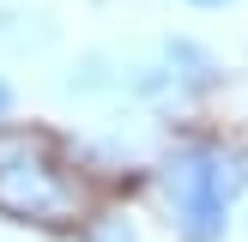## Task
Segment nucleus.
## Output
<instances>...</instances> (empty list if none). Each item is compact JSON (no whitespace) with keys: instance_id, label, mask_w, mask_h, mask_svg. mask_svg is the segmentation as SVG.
<instances>
[{"instance_id":"obj_1","label":"nucleus","mask_w":248,"mask_h":242,"mask_svg":"<svg viewBox=\"0 0 248 242\" xmlns=\"http://www.w3.org/2000/svg\"><path fill=\"white\" fill-rule=\"evenodd\" d=\"M0 218L18 230H85L91 182L79 176V145L48 127H0Z\"/></svg>"},{"instance_id":"obj_2","label":"nucleus","mask_w":248,"mask_h":242,"mask_svg":"<svg viewBox=\"0 0 248 242\" xmlns=\"http://www.w3.org/2000/svg\"><path fill=\"white\" fill-rule=\"evenodd\" d=\"M248 194V151L218 133H188L157 157V200L176 242H224Z\"/></svg>"},{"instance_id":"obj_3","label":"nucleus","mask_w":248,"mask_h":242,"mask_svg":"<svg viewBox=\"0 0 248 242\" xmlns=\"http://www.w3.org/2000/svg\"><path fill=\"white\" fill-rule=\"evenodd\" d=\"M157 55H164L170 79H176V97H212L218 85H224V60L206 43H194V36H164Z\"/></svg>"},{"instance_id":"obj_4","label":"nucleus","mask_w":248,"mask_h":242,"mask_svg":"<svg viewBox=\"0 0 248 242\" xmlns=\"http://www.w3.org/2000/svg\"><path fill=\"white\" fill-rule=\"evenodd\" d=\"M55 43H61L55 12H36V6H24V0H0V55L6 60L48 55Z\"/></svg>"},{"instance_id":"obj_5","label":"nucleus","mask_w":248,"mask_h":242,"mask_svg":"<svg viewBox=\"0 0 248 242\" xmlns=\"http://www.w3.org/2000/svg\"><path fill=\"white\" fill-rule=\"evenodd\" d=\"M61 97H79V103H103V97H121V55L115 48H85V55L67 60L61 73Z\"/></svg>"},{"instance_id":"obj_6","label":"nucleus","mask_w":248,"mask_h":242,"mask_svg":"<svg viewBox=\"0 0 248 242\" xmlns=\"http://www.w3.org/2000/svg\"><path fill=\"white\" fill-rule=\"evenodd\" d=\"M79 242H145L133 212H91V224L79 230Z\"/></svg>"},{"instance_id":"obj_7","label":"nucleus","mask_w":248,"mask_h":242,"mask_svg":"<svg viewBox=\"0 0 248 242\" xmlns=\"http://www.w3.org/2000/svg\"><path fill=\"white\" fill-rule=\"evenodd\" d=\"M12 109H18V85H12L6 73H0V127L12 121Z\"/></svg>"},{"instance_id":"obj_8","label":"nucleus","mask_w":248,"mask_h":242,"mask_svg":"<svg viewBox=\"0 0 248 242\" xmlns=\"http://www.w3.org/2000/svg\"><path fill=\"white\" fill-rule=\"evenodd\" d=\"M182 6H194V12H224V6H236V0H182Z\"/></svg>"}]
</instances>
